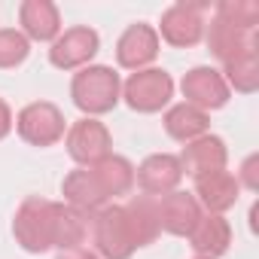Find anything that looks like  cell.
I'll use <instances>...</instances> for the list:
<instances>
[{"mask_svg":"<svg viewBox=\"0 0 259 259\" xmlns=\"http://www.w3.org/2000/svg\"><path fill=\"white\" fill-rule=\"evenodd\" d=\"M180 92H183L186 104H192V107H198V110H204V113L226 107V104H229V95H232V89L226 85L223 73L213 70V67H192V70L183 76Z\"/></svg>","mask_w":259,"mask_h":259,"instance_id":"9c48e42d","label":"cell"},{"mask_svg":"<svg viewBox=\"0 0 259 259\" xmlns=\"http://www.w3.org/2000/svg\"><path fill=\"white\" fill-rule=\"evenodd\" d=\"M122 98L135 113H159L174 98V79L162 67L135 70L122 82Z\"/></svg>","mask_w":259,"mask_h":259,"instance_id":"277c9868","label":"cell"},{"mask_svg":"<svg viewBox=\"0 0 259 259\" xmlns=\"http://www.w3.org/2000/svg\"><path fill=\"white\" fill-rule=\"evenodd\" d=\"M241 195V183L235 174L229 171H213V174H204L195 180V201L207 210V213H226L229 207H235Z\"/></svg>","mask_w":259,"mask_h":259,"instance_id":"2e32d148","label":"cell"},{"mask_svg":"<svg viewBox=\"0 0 259 259\" xmlns=\"http://www.w3.org/2000/svg\"><path fill=\"white\" fill-rule=\"evenodd\" d=\"M159 55V34L153 25H132L116 43V61L125 70H147Z\"/></svg>","mask_w":259,"mask_h":259,"instance_id":"30bf717a","label":"cell"},{"mask_svg":"<svg viewBox=\"0 0 259 259\" xmlns=\"http://www.w3.org/2000/svg\"><path fill=\"white\" fill-rule=\"evenodd\" d=\"M19 22L28 43H55V37L61 34V16L52 0H25L19 7Z\"/></svg>","mask_w":259,"mask_h":259,"instance_id":"9a60e30c","label":"cell"},{"mask_svg":"<svg viewBox=\"0 0 259 259\" xmlns=\"http://www.w3.org/2000/svg\"><path fill=\"white\" fill-rule=\"evenodd\" d=\"M177 159H180L183 174H189L192 180H198V177H204V174L226 171L229 150H226V141H223V138H217V135H201L198 141L186 144V150H183Z\"/></svg>","mask_w":259,"mask_h":259,"instance_id":"4fadbf2b","label":"cell"},{"mask_svg":"<svg viewBox=\"0 0 259 259\" xmlns=\"http://www.w3.org/2000/svg\"><path fill=\"white\" fill-rule=\"evenodd\" d=\"M89 168L98 177V183H101V189H104L107 198L128 195V192H132V186H135V165L128 162L125 156H113L110 153L107 159H101V162H95Z\"/></svg>","mask_w":259,"mask_h":259,"instance_id":"ffe728a7","label":"cell"},{"mask_svg":"<svg viewBox=\"0 0 259 259\" xmlns=\"http://www.w3.org/2000/svg\"><path fill=\"white\" fill-rule=\"evenodd\" d=\"M201 10H207V4H174L162 13V22H159V31L165 43L177 46V49H189L195 43H201L204 37V19H201Z\"/></svg>","mask_w":259,"mask_h":259,"instance_id":"8992f818","label":"cell"},{"mask_svg":"<svg viewBox=\"0 0 259 259\" xmlns=\"http://www.w3.org/2000/svg\"><path fill=\"white\" fill-rule=\"evenodd\" d=\"M98 49H101L98 31L79 25V28H67L64 34L55 37V43L49 49V61L58 70H82L98 55Z\"/></svg>","mask_w":259,"mask_h":259,"instance_id":"ba28073f","label":"cell"},{"mask_svg":"<svg viewBox=\"0 0 259 259\" xmlns=\"http://www.w3.org/2000/svg\"><path fill=\"white\" fill-rule=\"evenodd\" d=\"M92 238H95V250L101 259H128V256H135V250H141L138 232L132 226L125 204L101 207L92 223Z\"/></svg>","mask_w":259,"mask_h":259,"instance_id":"3957f363","label":"cell"},{"mask_svg":"<svg viewBox=\"0 0 259 259\" xmlns=\"http://www.w3.org/2000/svg\"><path fill=\"white\" fill-rule=\"evenodd\" d=\"M110 147H113V138L107 132V125L92 119V116H82L70 125V132H67V153L76 165L89 168L101 159L110 156Z\"/></svg>","mask_w":259,"mask_h":259,"instance_id":"52a82bcc","label":"cell"},{"mask_svg":"<svg viewBox=\"0 0 259 259\" xmlns=\"http://www.w3.org/2000/svg\"><path fill=\"white\" fill-rule=\"evenodd\" d=\"M61 195H64V204L76 207L79 213H98L101 207H107V195L98 183V177L92 174V168H76L64 177L61 183Z\"/></svg>","mask_w":259,"mask_h":259,"instance_id":"e0dca14e","label":"cell"},{"mask_svg":"<svg viewBox=\"0 0 259 259\" xmlns=\"http://www.w3.org/2000/svg\"><path fill=\"white\" fill-rule=\"evenodd\" d=\"M58 259H101V256L85 247H73V250H58Z\"/></svg>","mask_w":259,"mask_h":259,"instance_id":"4316f807","label":"cell"},{"mask_svg":"<svg viewBox=\"0 0 259 259\" xmlns=\"http://www.w3.org/2000/svg\"><path fill=\"white\" fill-rule=\"evenodd\" d=\"M195 259H207V256H195Z\"/></svg>","mask_w":259,"mask_h":259,"instance_id":"83f0119b","label":"cell"},{"mask_svg":"<svg viewBox=\"0 0 259 259\" xmlns=\"http://www.w3.org/2000/svg\"><path fill=\"white\" fill-rule=\"evenodd\" d=\"M207 125H210L207 113L192 107V104H186V101L168 107V113H165V132L174 141H180V144H192L201 135H207Z\"/></svg>","mask_w":259,"mask_h":259,"instance_id":"d6986e66","label":"cell"},{"mask_svg":"<svg viewBox=\"0 0 259 259\" xmlns=\"http://www.w3.org/2000/svg\"><path fill=\"white\" fill-rule=\"evenodd\" d=\"M19 138L31 147H52L64 138V113L49 101H34L16 116Z\"/></svg>","mask_w":259,"mask_h":259,"instance_id":"5b68a950","label":"cell"},{"mask_svg":"<svg viewBox=\"0 0 259 259\" xmlns=\"http://www.w3.org/2000/svg\"><path fill=\"white\" fill-rule=\"evenodd\" d=\"M207 49L226 64L235 55H244L250 49H259L256 28H238V25H232V22H226L223 16L213 13V19L207 25Z\"/></svg>","mask_w":259,"mask_h":259,"instance_id":"7c38bea8","label":"cell"},{"mask_svg":"<svg viewBox=\"0 0 259 259\" xmlns=\"http://www.w3.org/2000/svg\"><path fill=\"white\" fill-rule=\"evenodd\" d=\"M85 232H89V213H79L64 201L25 198L13 220V235L28 253H46L52 247L55 250L82 247Z\"/></svg>","mask_w":259,"mask_h":259,"instance_id":"6da1fadb","label":"cell"},{"mask_svg":"<svg viewBox=\"0 0 259 259\" xmlns=\"http://www.w3.org/2000/svg\"><path fill=\"white\" fill-rule=\"evenodd\" d=\"M217 16H223L226 22H232L238 28H256L259 25V4H253V0H223L217 7Z\"/></svg>","mask_w":259,"mask_h":259,"instance_id":"cb8c5ba5","label":"cell"},{"mask_svg":"<svg viewBox=\"0 0 259 259\" xmlns=\"http://www.w3.org/2000/svg\"><path fill=\"white\" fill-rule=\"evenodd\" d=\"M195 256H207V259H220L229 244H232V226L226 217L220 213H201V220L195 223V229L186 235Z\"/></svg>","mask_w":259,"mask_h":259,"instance_id":"ac0fdd59","label":"cell"},{"mask_svg":"<svg viewBox=\"0 0 259 259\" xmlns=\"http://www.w3.org/2000/svg\"><path fill=\"white\" fill-rule=\"evenodd\" d=\"M156 207H159V229L168 235H177V238H186L195 229V223L201 220V204L195 201L192 192L174 189V192L162 195L156 201Z\"/></svg>","mask_w":259,"mask_h":259,"instance_id":"5bb4252c","label":"cell"},{"mask_svg":"<svg viewBox=\"0 0 259 259\" xmlns=\"http://www.w3.org/2000/svg\"><path fill=\"white\" fill-rule=\"evenodd\" d=\"M223 79L229 89L241 95H253L259 89V49H250L244 55H235L223 64Z\"/></svg>","mask_w":259,"mask_h":259,"instance_id":"44dd1931","label":"cell"},{"mask_svg":"<svg viewBox=\"0 0 259 259\" xmlns=\"http://www.w3.org/2000/svg\"><path fill=\"white\" fill-rule=\"evenodd\" d=\"M256 156H247V162H244V168H241V177H238V183L241 186H247V189H259V180H256Z\"/></svg>","mask_w":259,"mask_h":259,"instance_id":"d4e9b609","label":"cell"},{"mask_svg":"<svg viewBox=\"0 0 259 259\" xmlns=\"http://www.w3.org/2000/svg\"><path fill=\"white\" fill-rule=\"evenodd\" d=\"M31 55V43L16 28H0V67H19Z\"/></svg>","mask_w":259,"mask_h":259,"instance_id":"603a6c76","label":"cell"},{"mask_svg":"<svg viewBox=\"0 0 259 259\" xmlns=\"http://www.w3.org/2000/svg\"><path fill=\"white\" fill-rule=\"evenodd\" d=\"M10 132H13V110H10V104L4 98H0V141H4Z\"/></svg>","mask_w":259,"mask_h":259,"instance_id":"484cf974","label":"cell"},{"mask_svg":"<svg viewBox=\"0 0 259 259\" xmlns=\"http://www.w3.org/2000/svg\"><path fill=\"white\" fill-rule=\"evenodd\" d=\"M180 180H183V168H180V159L171 156V153L147 156L141 162V168L135 171V183L150 198H162V195L174 192L180 186Z\"/></svg>","mask_w":259,"mask_h":259,"instance_id":"8fae6325","label":"cell"},{"mask_svg":"<svg viewBox=\"0 0 259 259\" xmlns=\"http://www.w3.org/2000/svg\"><path fill=\"white\" fill-rule=\"evenodd\" d=\"M125 210H128V217H132V226H135V232H138V244L141 247H147V244H153L156 238H159V207H156V198H150V195H135L132 201L125 204Z\"/></svg>","mask_w":259,"mask_h":259,"instance_id":"7402d4cb","label":"cell"},{"mask_svg":"<svg viewBox=\"0 0 259 259\" xmlns=\"http://www.w3.org/2000/svg\"><path fill=\"white\" fill-rule=\"evenodd\" d=\"M70 98H73V104H76L85 116L98 119V116L110 113V110L119 104V98H122L119 73H116L113 67H107V64H89V67H82L79 73H73Z\"/></svg>","mask_w":259,"mask_h":259,"instance_id":"7a4b0ae2","label":"cell"}]
</instances>
